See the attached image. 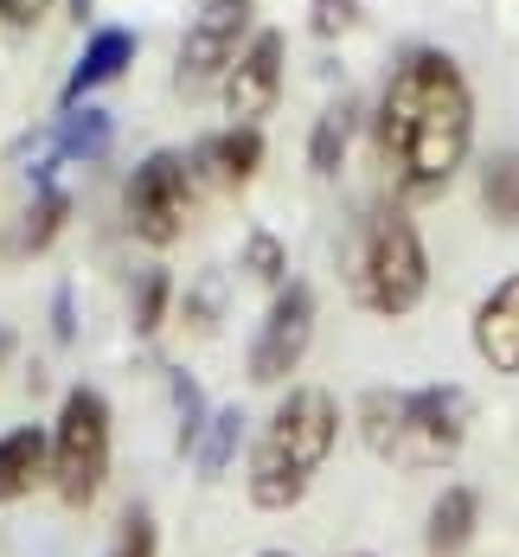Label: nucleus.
<instances>
[{"instance_id":"obj_1","label":"nucleus","mask_w":519,"mask_h":557,"mask_svg":"<svg viewBox=\"0 0 519 557\" xmlns=\"http://www.w3.org/2000/svg\"><path fill=\"white\" fill-rule=\"evenodd\" d=\"M379 161L404 193H436L474 148V90L461 64L436 46H417L392 64V84L372 115Z\"/></svg>"},{"instance_id":"obj_2","label":"nucleus","mask_w":519,"mask_h":557,"mask_svg":"<svg viewBox=\"0 0 519 557\" xmlns=\"http://www.w3.org/2000/svg\"><path fill=\"white\" fill-rule=\"evenodd\" d=\"M334 443H341V404H334V391L295 385L270 410L263 436L250 448V506L288 512V506L314 487V474L334 455Z\"/></svg>"},{"instance_id":"obj_3","label":"nucleus","mask_w":519,"mask_h":557,"mask_svg":"<svg viewBox=\"0 0 519 557\" xmlns=\"http://www.w3.org/2000/svg\"><path fill=\"white\" fill-rule=\"evenodd\" d=\"M341 270L359 308L398 321L430 288V250H423V237H417V224H410L404 206H366L353 219V231H346Z\"/></svg>"},{"instance_id":"obj_4","label":"nucleus","mask_w":519,"mask_h":557,"mask_svg":"<svg viewBox=\"0 0 519 557\" xmlns=\"http://www.w3.org/2000/svg\"><path fill=\"white\" fill-rule=\"evenodd\" d=\"M110 481V404L103 391L71 385L52 423V487L64 506H90Z\"/></svg>"},{"instance_id":"obj_5","label":"nucleus","mask_w":519,"mask_h":557,"mask_svg":"<svg viewBox=\"0 0 519 557\" xmlns=\"http://www.w3.org/2000/svg\"><path fill=\"white\" fill-rule=\"evenodd\" d=\"M122 212H128V231H135L141 244L168 250L173 237L186 231V219H193V168H186V154L155 148L141 168L128 173V186H122Z\"/></svg>"},{"instance_id":"obj_6","label":"nucleus","mask_w":519,"mask_h":557,"mask_svg":"<svg viewBox=\"0 0 519 557\" xmlns=\"http://www.w3.org/2000/svg\"><path fill=\"white\" fill-rule=\"evenodd\" d=\"M250 7H257V0H206V7H199V20H193L186 39H180V71H173V84H180L186 97L225 84V71L237 64V52L250 46Z\"/></svg>"},{"instance_id":"obj_7","label":"nucleus","mask_w":519,"mask_h":557,"mask_svg":"<svg viewBox=\"0 0 519 557\" xmlns=\"http://www.w3.org/2000/svg\"><path fill=\"white\" fill-rule=\"evenodd\" d=\"M308 346H314V288L308 282H283L257 339H250V385H283L288 372L308 359Z\"/></svg>"},{"instance_id":"obj_8","label":"nucleus","mask_w":519,"mask_h":557,"mask_svg":"<svg viewBox=\"0 0 519 557\" xmlns=\"http://www.w3.org/2000/svg\"><path fill=\"white\" fill-rule=\"evenodd\" d=\"M468 423H474V397L461 385H423L410 391V417H404V443L398 461L410 468H436L468 443Z\"/></svg>"},{"instance_id":"obj_9","label":"nucleus","mask_w":519,"mask_h":557,"mask_svg":"<svg viewBox=\"0 0 519 557\" xmlns=\"http://www.w3.org/2000/svg\"><path fill=\"white\" fill-rule=\"evenodd\" d=\"M283 58H288V39L276 26L250 33V46L237 52V64L225 71V115L231 128H257L263 115L276 110L283 97Z\"/></svg>"},{"instance_id":"obj_10","label":"nucleus","mask_w":519,"mask_h":557,"mask_svg":"<svg viewBox=\"0 0 519 557\" xmlns=\"http://www.w3.org/2000/svg\"><path fill=\"white\" fill-rule=\"evenodd\" d=\"M474 352L494 372H519V276L494 282L474 308Z\"/></svg>"},{"instance_id":"obj_11","label":"nucleus","mask_w":519,"mask_h":557,"mask_svg":"<svg viewBox=\"0 0 519 557\" xmlns=\"http://www.w3.org/2000/svg\"><path fill=\"white\" fill-rule=\"evenodd\" d=\"M39 481H52V436L20 423V430L0 436V506L26 500Z\"/></svg>"},{"instance_id":"obj_12","label":"nucleus","mask_w":519,"mask_h":557,"mask_svg":"<svg viewBox=\"0 0 519 557\" xmlns=\"http://www.w3.org/2000/svg\"><path fill=\"white\" fill-rule=\"evenodd\" d=\"M186 168H199L212 186H250L257 168H263V135L257 128H219V135H206L193 148Z\"/></svg>"},{"instance_id":"obj_13","label":"nucleus","mask_w":519,"mask_h":557,"mask_svg":"<svg viewBox=\"0 0 519 557\" xmlns=\"http://www.w3.org/2000/svg\"><path fill=\"white\" fill-rule=\"evenodd\" d=\"M135 64V33L128 26H103L90 46H84V58H77V71L64 77V110H77L97 84H110V77H122Z\"/></svg>"},{"instance_id":"obj_14","label":"nucleus","mask_w":519,"mask_h":557,"mask_svg":"<svg viewBox=\"0 0 519 557\" xmlns=\"http://www.w3.org/2000/svg\"><path fill=\"white\" fill-rule=\"evenodd\" d=\"M474 519H481V500H474V487H443L436 506H430V552L436 557H461L468 552V539H474Z\"/></svg>"},{"instance_id":"obj_15","label":"nucleus","mask_w":519,"mask_h":557,"mask_svg":"<svg viewBox=\"0 0 519 557\" xmlns=\"http://www.w3.org/2000/svg\"><path fill=\"white\" fill-rule=\"evenodd\" d=\"M353 122H359V103L353 97H341V103H328V110L314 115V135H308V168L321 173H341L346 161V141H353Z\"/></svg>"},{"instance_id":"obj_16","label":"nucleus","mask_w":519,"mask_h":557,"mask_svg":"<svg viewBox=\"0 0 519 557\" xmlns=\"http://www.w3.org/2000/svg\"><path fill=\"white\" fill-rule=\"evenodd\" d=\"M481 206L494 224L519 231V148H501L481 161Z\"/></svg>"},{"instance_id":"obj_17","label":"nucleus","mask_w":519,"mask_h":557,"mask_svg":"<svg viewBox=\"0 0 519 557\" xmlns=\"http://www.w3.org/2000/svg\"><path fill=\"white\" fill-rule=\"evenodd\" d=\"M244 443V410L225 404V410H212L206 417V430H199V443H193V461H199V481H219L231 468V455Z\"/></svg>"},{"instance_id":"obj_18","label":"nucleus","mask_w":519,"mask_h":557,"mask_svg":"<svg viewBox=\"0 0 519 557\" xmlns=\"http://www.w3.org/2000/svg\"><path fill=\"white\" fill-rule=\"evenodd\" d=\"M404 417H410V391H366L359 397V430H366V443L379 455H398Z\"/></svg>"},{"instance_id":"obj_19","label":"nucleus","mask_w":519,"mask_h":557,"mask_svg":"<svg viewBox=\"0 0 519 557\" xmlns=\"http://www.w3.org/2000/svg\"><path fill=\"white\" fill-rule=\"evenodd\" d=\"M115 135L110 110H64V128H58V154L64 161H97Z\"/></svg>"},{"instance_id":"obj_20","label":"nucleus","mask_w":519,"mask_h":557,"mask_svg":"<svg viewBox=\"0 0 519 557\" xmlns=\"http://www.w3.org/2000/svg\"><path fill=\"white\" fill-rule=\"evenodd\" d=\"M64 219H71V199H64L58 186H39V199H33V212H26V231H20V250L39 257L58 231H64Z\"/></svg>"},{"instance_id":"obj_21","label":"nucleus","mask_w":519,"mask_h":557,"mask_svg":"<svg viewBox=\"0 0 519 557\" xmlns=\"http://www.w3.org/2000/svg\"><path fill=\"white\" fill-rule=\"evenodd\" d=\"M244 276L270 282V288H283L288 282V250H283L276 231H250V237H244Z\"/></svg>"},{"instance_id":"obj_22","label":"nucleus","mask_w":519,"mask_h":557,"mask_svg":"<svg viewBox=\"0 0 519 557\" xmlns=\"http://www.w3.org/2000/svg\"><path fill=\"white\" fill-rule=\"evenodd\" d=\"M168 301H173V276L168 270H141V282H135V334H155L168 321Z\"/></svg>"},{"instance_id":"obj_23","label":"nucleus","mask_w":519,"mask_h":557,"mask_svg":"<svg viewBox=\"0 0 519 557\" xmlns=\"http://www.w3.org/2000/svg\"><path fill=\"white\" fill-rule=\"evenodd\" d=\"M168 391H173V410H180V455H193V443H199V430H206V397H199V385L186 379V372H168Z\"/></svg>"},{"instance_id":"obj_24","label":"nucleus","mask_w":519,"mask_h":557,"mask_svg":"<svg viewBox=\"0 0 519 557\" xmlns=\"http://www.w3.org/2000/svg\"><path fill=\"white\" fill-rule=\"evenodd\" d=\"M110 557H161V532H155V512H148V506H128V512H122Z\"/></svg>"},{"instance_id":"obj_25","label":"nucleus","mask_w":519,"mask_h":557,"mask_svg":"<svg viewBox=\"0 0 519 557\" xmlns=\"http://www.w3.org/2000/svg\"><path fill=\"white\" fill-rule=\"evenodd\" d=\"M353 20H359V0H314V33H321V39L346 33Z\"/></svg>"},{"instance_id":"obj_26","label":"nucleus","mask_w":519,"mask_h":557,"mask_svg":"<svg viewBox=\"0 0 519 557\" xmlns=\"http://www.w3.org/2000/svg\"><path fill=\"white\" fill-rule=\"evenodd\" d=\"M52 13V0H0V20L13 26V33H26V26H39Z\"/></svg>"},{"instance_id":"obj_27","label":"nucleus","mask_w":519,"mask_h":557,"mask_svg":"<svg viewBox=\"0 0 519 557\" xmlns=\"http://www.w3.org/2000/svg\"><path fill=\"white\" fill-rule=\"evenodd\" d=\"M52 334L58 339H77V321H71V288H58V301H52Z\"/></svg>"},{"instance_id":"obj_28","label":"nucleus","mask_w":519,"mask_h":557,"mask_svg":"<svg viewBox=\"0 0 519 557\" xmlns=\"http://www.w3.org/2000/svg\"><path fill=\"white\" fill-rule=\"evenodd\" d=\"M13 346H20V339H13V327H0V372H7V359H13Z\"/></svg>"},{"instance_id":"obj_29","label":"nucleus","mask_w":519,"mask_h":557,"mask_svg":"<svg viewBox=\"0 0 519 557\" xmlns=\"http://www.w3.org/2000/svg\"><path fill=\"white\" fill-rule=\"evenodd\" d=\"M71 20H90V0H71Z\"/></svg>"},{"instance_id":"obj_30","label":"nucleus","mask_w":519,"mask_h":557,"mask_svg":"<svg viewBox=\"0 0 519 557\" xmlns=\"http://www.w3.org/2000/svg\"><path fill=\"white\" fill-rule=\"evenodd\" d=\"M263 557H288V552H263Z\"/></svg>"}]
</instances>
